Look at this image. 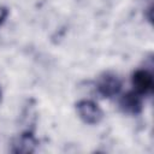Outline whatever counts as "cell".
Here are the masks:
<instances>
[{"mask_svg":"<svg viewBox=\"0 0 154 154\" xmlns=\"http://www.w3.org/2000/svg\"><path fill=\"white\" fill-rule=\"evenodd\" d=\"M8 17V8L6 6H0V26L6 22Z\"/></svg>","mask_w":154,"mask_h":154,"instance_id":"cell-6","label":"cell"},{"mask_svg":"<svg viewBox=\"0 0 154 154\" xmlns=\"http://www.w3.org/2000/svg\"><path fill=\"white\" fill-rule=\"evenodd\" d=\"M119 107L124 113L136 116V114L141 113L142 108H143L142 96L140 94H137L135 90H130L120 96Z\"/></svg>","mask_w":154,"mask_h":154,"instance_id":"cell-4","label":"cell"},{"mask_svg":"<svg viewBox=\"0 0 154 154\" xmlns=\"http://www.w3.org/2000/svg\"><path fill=\"white\" fill-rule=\"evenodd\" d=\"M37 141L32 132L25 131L20 134L12 143V152L13 153H31L35 150Z\"/></svg>","mask_w":154,"mask_h":154,"instance_id":"cell-5","label":"cell"},{"mask_svg":"<svg viewBox=\"0 0 154 154\" xmlns=\"http://www.w3.org/2000/svg\"><path fill=\"white\" fill-rule=\"evenodd\" d=\"M0 100H1V88H0Z\"/></svg>","mask_w":154,"mask_h":154,"instance_id":"cell-7","label":"cell"},{"mask_svg":"<svg viewBox=\"0 0 154 154\" xmlns=\"http://www.w3.org/2000/svg\"><path fill=\"white\" fill-rule=\"evenodd\" d=\"M76 111L78 117L82 119V122L89 125L99 124L103 118L102 109L93 100H88V99L79 100L76 103Z\"/></svg>","mask_w":154,"mask_h":154,"instance_id":"cell-1","label":"cell"},{"mask_svg":"<svg viewBox=\"0 0 154 154\" xmlns=\"http://www.w3.org/2000/svg\"><path fill=\"white\" fill-rule=\"evenodd\" d=\"M131 84L134 87V90L141 96L152 94L154 89V78L152 72L146 69L136 70L131 76Z\"/></svg>","mask_w":154,"mask_h":154,"instance_id":"cell-3","label":"cell"},{"mask_svg":"<svg viewBox=\"0 0 154 154\" xmlns=\"http://www.w3.org/2000/svg\"><path fill=\"white\" fill-rule=\"evenodd\" d=\"M96 89H97V93L102 97L112 99L120 93L122 81L117 75L112 72H107V73H103L99 78L96 83Z\"/></svg>","mask_w":154,"mask_h":154,"instance_id":"cell-2","label":"cell"}]
</instances>
